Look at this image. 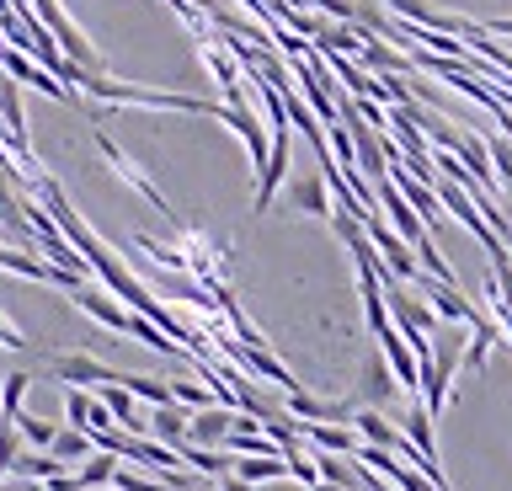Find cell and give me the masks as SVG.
I'll list each match as a JSON object with an SVG mask.
<instances>
[{
	"mask_svg": "<svg viewBox=\"0 0 512 491\" xmlns=\"http://www.w3.org/2000/svg\"><path fill=\"white\" fill-rule=\"evenodd\" d=\"M11 475H27V481H54V475H64V465H59V459L54 454H38V449H32V454H22V459H16V470Z\"/></svg>",
	"mask_w": 512,
	"mask_h": 491,
	"instance_id": "484cf974",
	"label": "cell"
},
{
	"mask_svg": "<svg viewBox=\"0 0 512 491\" xmlns=\"http://www.w3.org/2000/svg\"><path fill=\"white\" fill-rule=\"evenodd\" d=\"M118 385L134 395V401H150V406H176V395H171V385L166 379H144V374H123Z\"/></svg>",
	"mask_w": 512,
	"mask_h": 491,
	"instance_id": "d6986e66",
	"label": "cell"
},
{
	"mask_svg": "<svg viewBox=\"0 0 512 491\" xmlns=\"http://www.w3.org/2000/svg\"><path fill=\"white\" fill-rule=\"evenodd\" d=\"M96 155H102V161H107L112 171H118V182H128V187H134V193H139L144 203H150L155 214H166L171 225L182 230V219H176V209H171V203H166V193H160V187H155V177H150V171H144V166L134 161V155H123V150L112 145V139H107L102 129H96Z\"/></svg>",
	"mask_w": 512,
	"mask_h": 491,
	"instance_id": "7a4b0ae2",
	"label": "cell"
},
{
	"mask_svg": "<svg viewBox=\"0 0 512 491\" xmlns=\"http://www.w3.org/2000/svg\"><path fill=\"white\" fill-rule=\"evenodd\" d=\"M288 209L294 214H336L331 209V187H326V177H320V171H304V177H294L288 182Z\"/></svg>",
	"mask_w": 512,
	"mask_h": 491,
	"instance_id": "9c48e42d",
	"label": "cell"
},
{
	"mask_svg": "<svg viewBox=\"0 0 512 491\" xmlns=\"http://www.w3.org/2000/svg\"><path fill=\"white\" fill-rule=\"evenodd\" d=\"M235 406H208V411H192V427H187V443H198V449H219V443H230L235 433Z\"/></svg>",
	"mask_w": 512,
	"mask_h": 491,
	"instance_id": "52a82bcc",
	"label": "cell"
},
{
	"mask_svg": "<svg viewBox=\"0 0 512 491\" xmlns=\"http://www.w3.org/2000/svg\"><path fill=\"white\" fill-rule=\"evenodd\" d=\"M118 470H123V459H118V454H102V449H96L86 465L75 470V491H102V486L118 481Z\"/></svg>",
	"mask_w": 512,
	"mask_h": 491,
	"instance_id": "7c38bea8",
	"label": "cell"
},
{
	"mask_svg": "<svg viewBox=\"0 0 512 491\" xmlns=\"http://www.w3.org/2000/svg\"><path fill=\"white\" fill-rule=\"evenodd\" d=\"M27 390H32V374H6V385H0V417H6V427L22 417Z\"/></svg>",
	"mask_w": 512,
	"mask_h": 491,
	"instance_id": "603a6c76",
	"label": "cell"
},
{
	"mask_svg": "<svg viewBox=\"0 0 512 491\" xmlns=\"http://www.w3.org/2000/svg\"><path fill=\"white\" fill-rule=\"evenodd\" d=\"M384 11L406 17L411 27H422V33H448V11H432L427 0H384Z\"/></svg>",
	"mask_w": 512,
	"mask_h": 491,
	"instance_id": "9a60e30c",
	"label": "cell"
},
{
	"mask_svg": "<svg viewBox=\"0 0 512 491\" xmlns=\"http://www.w3.org/2000/svg\"><path fill=\"white\" fill-rule=\"evenodd\" d=\"M182 465L203 470V475H235V459L219 449H198V443H182Z\"/></svg>",
	"mask_w": 512,
	"mask_h": 491,
	"instance_id": "ffe728a7",
	"label": "cell"
},
{
	"mask_svg": "<svg viewBox=\"0 0 512 491\" xmlns=\"http://www.w3.org/2000/svg\"><path fill=\"white\" fill-rule=\"evenodd\" d=\"M416 289L427 294V305L438 310L443 321H459L464 331H470L475 321H486V315H480V310H475V305H470V299H464L459 289H448V283H438V278H422V283H416Z\"/></svg>",
	"mask_w": 512,
	"mask_h": 491,
	"instance_id": "ba28073f",
	"label": "cell"
},
{
	"mask_svg": "<svg viewBox=\"0 0 512 491\" xmlns=\"http://www.w3.org/2000/svg\"><path fill=\"white\" fill-rule=\"evenodd\" d=\"M70 299L91 315V321H102L107 331H118V337H128V326H134V310L118 305V299H107L102 289H91V283H80V289H75Z\"/></svg>",
	"mask_w": 512,
	"mask_h": 491,
	"instance_id": "5b68a950",
	"label": "cell"
},
{
	"mask_svg": "<svg viewBox=\"0 0 512 491\" xmlns=\"http://www.w3.org/2000/svg\"><path fill=\"white\" fill-rule=\"evenodd\" d=\"M102 406L112 411V422H118L128 438H144V433H150V427L139 422V411H134V395H128L123 385H107V390H102Z\"/></svg>",
	"mask_w": 512,
	"mask_h": 491,
	"instance_id": "2e32d148",
	"label": "cell"
},
{
	"mask_svg": "<svg viewBox=\"0 0 512 491\" xmlns=\"http://www.w3.org/2000/svg\"><path fill=\"white\" fill-rule=\"evenodd\" d=\"M358 65H368L374 75H416V70H411V54H395V49H384L379 38H368V43H363Z\"/></svg>",
	"mask_w": 512,
	"mask_h": 491,
	"instance_id": "e0dca14e",
	"label": "cell"
},
{
	"mask_svg": "<svg viewBox=\"0 0 512 491\" xmlns=\"http://www.w3.org/2000/svg\"><path fill=\"white\" fill-rule=\"evenodd\" d=\"M390 395H395V374H390V363H384V358H374V363H368V369H363V401H390Z\"/></svg>",
	"mask_w": 512,
	"mask_h": 491,
	"instance_id": "7402d4cb",
	"label": "cell"
},
{
	"mask_svg": "<svg viewBox=\"0 0 512 491\" xmlns=\"http://www.w3.org/2000/svg\"><path fill=\"white\" fill-rule=\"evenodd\" d=\"M0 75H11V81L38 86L43 97H54V102H70V86L54 81V75H48V70H43L32 54H22V49H6V43H0Z\"/></svg>",
	"mask_w": 512,
	"mask_h": 491,
	"instance_id": "277c9868",
	"label": "cell"
},
{
	"mask_svg": "<svg viewBox=\"0 0 512 491\" xmlns=\"http://www.w3.org/2000/svg\"><path fill=\"white\" fill-rule=\"evenodd\" d=\"M358 113H363L368 123H390V113H384V107H379V102H358Z\"/></svg>",
	"mask_w": 512,
	"mask_h": 491,
	"instance_id": "1f68e13d",
	"label": "cell"
},
{
	"mask_svg": "<svg viewBox=\"0 0 512 491\" xmlns=\"http://www.w3.org/2000/svg\"><path fill=\"white\" fill-rule=\"evenodd\" d=\"M11 427H16V433H22V443H32L38 454H48V449H54V438H59V427H54V422H43V417H27V411H22V417H16Z\"/></svg>",
	"mask_w": 512,
	"mask_h": 491,
	"instance_id": "cb8c5ba5",
	"label": "cell"
},
{
	"mask_svg": "<svg viewBox=\"0 0 512 491\" xmlns=\"http://www.w3.org/2000/svg\"><path fill=\"white\" fill-rule=\"evenodd\" d=\"M352 427H358L363 443H374V449H390V454H400V443H406V433H400V427H390V422L379 417V411H358V417H352Z\"/></svg>",
	"mask_w": 512,
	"mask_h": 491,
	"instance_id": "5bb4252c",
	"label": "cell"
},
{
	"mask_svg": "<svg viewBox=\"0 0 512 491\" xmlns=\"http://www.w3.org/2000/svg\"><path fill=\"white\" fill-rule=\"evenodd\" d=\"M283 459H288V475H294L299 486H310V491L320 486V465H315V459L304 454V449H294V454H283Z\"/></svg>",
	"mask_w": 512,
	"mask_h": 491,
	"instance_id": "f1b7e54d",
	"label": "cell"
},
{
	"mask_svg": "<svg viewBox=\"0 0 512 491\" xmlns=\"http://www.w3.org/2000/svg\"><path fill=\"white\" fill-rule=\"evenodd\" d=\"M32 11H38V22L48 27V33H54V43L64 49V59H70V65H80L86 75H107V59L91 49L86 43V33H80V27L64 17V6L59 0H32Z\"/></svg>",
	"mask_w": 512,
	"mask_h": 491,
	"instance_id": "6da1fadb",
	"label": "cell"
},
{
	"mask_svg": "<svg viewBox=\"0 0 512 491\" xmlns=\"http://www.w3.org/2000/svg\"><path fill=\"white\" fill-rule=\"evenodd\" d=\"M379 347H384V363H390V374L400 379V390L422 395V363H416L411 342L400 337V326H390V331H384V337H379Z\"/></svg>",
	"mask_w": 512,
	"mask_h": 491,
	"instance_id": "8992f818",
	"label": "cell"
},
{
	"mask_svg": "<svg viewBox=\"0 0 512 491\" xmlns=\"http://www.w3.org/2000/svg\"><path fill=\"white\" fill-rule=\"evenodd\" d=\"M48 374L59 379V385H70V390H107V385H118V369H107L102 358H91V353H59V358H48Z\"/></svg>",
	"mask_w": 512,
	"mask_h": 491,
	"instance_id": "3957f363",
	"label": "cell"
},
{
	"mask_svg": "<svg viewBox=\"0 0 512 491\" xmlns=\"http://www.w3.org/2000/svg\"><path fill=\"white\" fill-rule=\"evenodd\" d=\"M219 491H251V486L240 481V475H224V486H219Z\"/></svg>",
	"mask_w": 512,
	"mask_h": 491,
	"instance_id": "d6a6232c",
	"label": "cell"
},
{
	"mask_svg": "<svg viewBox=\"0 0 512 491\" xmlns=\"http://www.w3.org/2000/svg\"><path fill=\"white\" fill-rule=\"evenodd\" d=\"M0 427H6V417H0Z\"/></svg>",
	"mask_w": 512,
	"mask_h": 491,
	"instance_id": "836d02e7",
	"label": "cell"
},
{
	"mask_svg": "<svg viewBox=\"0 0 512 491\" xmlns=\"http://www.w3.org/2000/svg\"><path fill=\"white\" fill-rule=\"evenodd\" d=\"M22 454H27L22 449V433H16V427H0V481L16 470V459H22Z\"/></svg>",
	"mask_w": 512,
	"mask_h": 491,
	"instance_id": "83f0119b",
	"label": "cell"
},
{
	"mask_svg": "<svg viewBox=\"0 0 512 491\" xmlns=\"http://www.w3.org/2000/svg\"><path fill=\"white\" fill-rule=\"evenodd\" d=\"M491 166H496V177L502 182H512V139H491Z\"/></svg>",
	"mask_w": 512,
	"mask_h": 491,
	"instance_id": "f546056e",
	"label": "cell"
},
{
	"mask_svg": "<svg viewBox=\"0 0 512 491\" xmlns=\"http://www.w3.org/2000/svg\"><path fill=\"white\" fill-rule=\"evenodd\" d=\"M235 475L246 486H262V481H283L288 475V459L278 454V459H235Z\"/></svg>",
	"mask_w": 512,
	"mask_h": 491,
	"instance_id": "44dd1931",
	"label": "cell"
},
{
	"mask_svg": "<svg viewBox=\"0 0 512 491\" xmlns=\"http://www.w3.org/2000/svg\"><path fill=\"white\" fill-rule=\"evenodd\" d=\"M358 433L352 427H331V422H304V449H315V454H358Z\"/></svg>",
	"mask_w": 512,
	"mask_h": 491,
	"instance_id": "30bf717a",
	"label": "cell"
},
{
	"mask_svg": "<svg viewBox=\"0 0 512 491\" xmlns=\"http://www.w3.org/2000/svg\"><path fill=\"white\" fill-rule=\"evenodd\" d=\"M187 427H192L187 406H155V411H150L155 443H166V449H176V454H182V443H187Z\"/></svg>",
	"mask_w": 512,
	"mask_h": 491,
	"instance_id": "8fae6325",
	"label": "cell"
},
{
	"mask_svg": "<svg viewBox=\"0 0 512 491\" xmlns=\"http://www.w3.org/2000/svg\"><path fill=\"white\" fill-rule=\"evenodd\" d=\"M507 251H512V241H507Z\"/></svg>",
	"mask_w": 512,
	"mask_h": 491,
	"instance_id": "e575fe53",
	"label": "cell"
},
{
	"mask_svg": "<svg viewBox=\"0 0 512 491\" xmlns=\"http://www.w3.org/2000/svg\"><path fill=\"white\" fill-rule=\"evenodd\" d=\"M406 438L416 443V454H422L432 470H443V465H438V433H432V417H427V406H422V401L406 411Z\"/></svg>",
	"mask_w": 512,
	"mask_h": 491,
	"instance_id": "4fadbf2b",
	"label": "cell"
},
{
	"mask_svg": "<svg viewBox=\"0 0 512 491\" xmlns=\"http://www.w3.org/2000/svg\"><path fill=\"white\" fill-rule=\"evenodd\" d=\"M134 246H139L155 267H166V273H187V257H182V251H176V246H160L155 235H134Z\"/></svg>",
	"mask_w": 512,
	"mask_h": 491,
	"instance_id": "d4e9b609",
	"label": "cell"
},
{
	"mask_svg": "<svg viewBox=\"0 0 512 491\" xmlns=\"http://www.w3.org/2000/svg\"><path fill=\"white\" fill-rule=\"evenodd\" d=\"M0 347H11V353H22V347H27V331H22V326H11V321H6V310H0Z\"/></svg>",
	"mask_w": 512,
	"mask_h": 491,
	"instance_id": "4dcf8cb0",
	"label": "cell"
},
{
	"mask_svg": "<svg viewBox=\"0 0 512 491\" xmlns=\"http://www.w3.org/2000/svg\"><path fill=\"white\" fill-rule=\"evenodd\" d=\"M48 454H54L59 465H75V459L86 465V459L96 454V443H91V433H80V427H59V438H54V449H48Z\"/></svg>",
	"mask_w": 512,
	"mask_h": 491,
	"instance_id": "ac0fdd59",
	"label": "cell"
},
{
	"mask_svg": "<svg viewBox=\"0 0 512 491\" xmlns=\"http://www.w3.org/2000/svg\"><path fill=\"white\" fill-rule=\"evenodd\" d=\"M91 411H96V395H86V390L64 395V417H70V427H80V433L91 427Z\"/></svg>",
	"mask_w": 512,
	"mask_h": 491,
	"instance_id": "4316f807",
	"label": "cell"
}]
</instances>
